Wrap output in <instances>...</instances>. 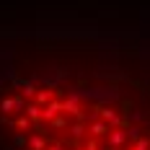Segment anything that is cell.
<instances>
[{"label": "cell", "mask_w": 150, "mask_h": 150, "mask_svg": "<svg viewBox=\"0 0 150 150\" xmlns=\"http://www.w3.org/2000/svg\"><path fill=\"white\" fill-rule=\"evenodd\" d=\"M98 117H101L104 122H109L111 127H119L122 124V114L114 109V106H101V109H98Z\"/></svg>", "instance_id": "obj_1"}, {"label": "cell", "mask_w": 150, "mask_h": 150, "mask_svg": "<svg viewBox=\"0 0 150 150\" xmlns=\"http://www.w3.org/2000/svg\"><path fill=\"white\" fill-rule=\"evenodd\" d=\"M114 127L109 124V122H104V119H96V122H91L88 124V132H91V137H104V135H109Z\"/></svg>", "instance_id": "obj_2"}, {"label": "cell", "mask_w": 150, "mask_h": 150, "mask_svg": "<svg viewBox=\"0 0 150 150\" xmlns=\"http://www.w3.org/2000/svg\"><path fill=\"white\" fill-rule=\"evenodd\" d=\"M106 137H109V148H119V145H124V142H129L127 129H119V127H114Z\"/></svg>", "instance_id": "obj_3"}, {"label": "cell", "mask_w": 150, "mask_h": 150, "mask_svg": "<svg viewBox=\"0 0 150 150\" xmlns=\"http://www.w3.org/2000/svg\"><path fill=\"white\" fill-rule=\"evenodd\" d=\"M62 111V101H49V104L44 106V119L47 122H52V119H57V114Z\"/></svg>", "instance_id": "obj_4"}, {"label": "cell", "mask_w": 150, "mask_h": 150, "mask_svg": "<svg viewBox=\"0 0 150 150\" xmlns=\"http://www.w3.org/2000/svg\"><path fill=\"white\" fill-rule=\"evenodd\" d=\"M26 117L34 119V122H39V119H44V109H42L39 104H29L26 106Z\"/></svg>", "instance_id": "obj_5"}, {"label": "cell", "mask_w": 150, "mask_h": 150, "mask_svg": "<svg viewBox=\"0 0 150 150\" xmlns=\"http://www.w3.org/2000/svg\"><path fill=\"white\" fill-rule=\"evenodd\" d=\"M29 148H31V150H47V148H49V142H47L44 135H34V137L29 140Z\"/></svg>", "instance_id": "obj_6"}, {"label": "cell", "mask_w": 150, "mask_h": 150, "mask_svg": "<svg viewBox=\"0 0 150 150\" xmlns=\"http://www.w3.org/2000/svg\"><path fill=\"white\" fill-rule=\"evenodd\" d=\"M49 101H54V93H52V91H36V104L39 106H47L49 104Z\"/></svg>", "instance_id": "obj_7"}, {"label": "cell", "mask_w": 150, "mask_h": 150, "mask_svg": "<svg viewBox=\"0 0 150 150\" xmlns=\"http://www.w3.org/2000/svg\"><path fill=\"white\" fill-rule=\"evenodd\" d=\"M31 124H34V119H29L26 114H21V117L16 119V129H18V132H26V129H31Z\"/></svg>", "instance_id": "obj_8"}, {"label": "cell", "mask_w": 150, "mask_h": 150, "mask_svg": "<svg viewBox=\"0 0 150 150\" xmlns=\"http://www.w3.org/2000/svg\"><path fill=\"white\" fill-rule=\"evenodd\" d=\"M16 101H18V96H8V98H3V104H0V109L8 114V111H16Z\"/></svg>", "instance_id": "obj_9"}, {"label": "cell", "mask_w": 150, "mask_h": 150, "mask_svg": "<svg viewBox=\"0 0 150 150\" xmlns=\"http://www.w3.org/2000/svg\"><path fill=\"white\" fill-rule=\"evenodd\" d=\"M86 129H88V127H86L83 122H78V124H73V127H70V135H73L75 140H80V137L86 135Z\"/></svg>", "instance_id": "obj_10"}, {"label": "cell", "mask_w": 150, "mask_h": 150, "mask_svg": "<svg viewBox=\"0 0 150 150\" xmlns=\"http://www.w3.org/2000/svg\"><path fill=\"white\" fill-rule=\"evenodd\" d=\"M21 96H26V98H31V96H36V88H34V83H21Z\"/></svg>", "instance_id": "obj_11"}, {"label": "cell", "mask_w": 150, "mask_h": 150, "mask_svg": "<svg viewBox=\"0 0 150 150\" xmlns=\"http://www.w3.org/2000/svg\"><path fill=\"white\" fill-rule=\"evenodd\" d=\"M127 150H150V140H148V137H140L135 145H132V148H127Z\"/></svg>", "instance_id": "obj_12"}, {"label": "cell", "mask_w": 150, "mask_h": 150, "mask_svg": "<svg viewBox=\"0 0 150 150\" xmlns=\"http://www.w3.org/2000/svg\"><path fill=\"white\" fill-rule=\"evenodd\" d=\"M127 137H129V142H137V140H140V127H129V129H127Z\"/></svg>", "instance_id": "obj_13"}, {"label": "cell", "mask_w": 150, "mask_h": 150, "mask_svg": "<svg viewBox=\"0 0 150 150\" xmlns=\"http://www.w3.org/2000/svg\"><path fill=\"white\" fill-rule=\"evenodd\" d=\"M52 127H54V129H65V127H67V119H65V117H57V119H52Z\"/></svg>", "instance_id": "obj_14"}, {"label": "cell", "mask_w": 150, "mask_h": 150, "mask_svg": "<svg viewBox=\"0 0 150 150\" xmlns=\"http://www.w3.org/2000/svg\"><path fill=\"white\" fill-rule=\"evenodd\" d=\"M16 145H18V148H23V145H29V142H26V135H23V132H18V135H16V140H13Z\"/></svg>", "instance_id": "obj_15"}, {"label": "cell", "mask_w": 150, "mask_h": 150, "mask_svg": "<svg viewBox=\"0 0 150 150\" xmlns=\"http://www.w3.org/2000/svg\"><path fill=\"white\" fill-rule=\"evenodd\" d=\"M78 150H98V145H96V140H91V142H86V145H80Z\"/></svg>", "instance_id": "obj_16"}, {"label": "cell", "mask_w": 150, "mask_h": 150, "mask_svg": "<svg viewBox=\"0 0 150 150\" xmlns=\"http://www.w3.org/2000/svg\"><path fill=\"white\" fill-rule=\"evenodd\" d=\"M47 150H65V145H62V142H52Z\"/></svg>", "instance_id": "obj_17"}]
</instances>
